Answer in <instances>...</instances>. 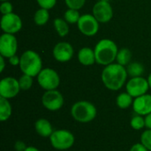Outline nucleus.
I'll return each mask as SVG.
<instances>
[{
  "label": "nucleus",
  "instance_id": "f257e3e1",
  "mask_svg": "<svg viewBox=\"0 0 151 151\" xmlns=\"http://www.w3.org/2000/svg\"><path fill=\"white\" fill-rule=\"evenodd\" d=\"M127 68L118 63L106 65L102 72V81L106 88L111 91L119 90L127 79Z\"/></svg>",
  "mask_w": 151,
  "mask_h": 151
},
{
  "label": "nucleus",
  "instance_id": "f03ea898",
  "mask_svg": "<svg viewBox=\"0 0 151 151\" xmlns=\"http://www.w3.org/2000/svg\"><path fill=\"white\" fill-rule=\"evenodd\" d=\"M94 50L96 63L104 66L112 64L116 60L119 52L117 44L111 39L100 40Z\"/></svg>",
  "mask_w": 151,
  "mask_h": 151
},
{
  "label": "nucleus",
  "instance_id": "7ed1b4c3",
  "mask_svg": "<svg viewBox=\"0 0 151 151\" xmlns=\"http://www.w3.org/2000/svg\"><path fill=\"white\" fill-rule=\"evenodd\" d=\"M71 115L75 121L86 124L96 119L97 110L91 102L85 100L78 101L73 104L71 108Z\"/></svg>",
  "mask_w": 151,
  "mask_h": 151
},
{
  "label": "nucleus",
  "instance_id": "20e7f679",
  "mask_svg": "<svg viewBox=\"0 0 151 151\" xmlns=\"http://www.w3.org/2000/svg\"><path fill=\"white\" fill-rule=\"evenodd\" d=\"M19 66L24 74L35 77L42 70V61L38 53L28 50L21 55Z\"/></svg>",
  "mask_w": 151,
  "mask_h": 151
},
{
  "label": "nucleus",
  "instance_id": "39448f33",
  "mask_svg": "<svg viewBox=\"0 0 151 151\" xmlns=\"http://www.w3.org/2000/svg\"><path fill=\"white\" fill-rule=\"evenodd\" d=\"M51 146L57 150H67L71 149L75 142L74 135L66 129L54 130L50 137Z\"/></svg>",
  "mask_w": 151,
  "mask_h": 151
},
{
  "label": "nucleus",
  "instance_id": "423d86ee",
  "mask_svg": "<svg viewBox=\"0 0 151 151\" xmlns=\"http://www.w3.org/2000/svg\"><path fill=\"white\" fill-rule=\"evenodd\" d=\"M36 77L39 86L45 91L57 89L60 84L59 75L52 68H42Z\"/></svg>",
  "mask_w": 151,
  "mask_h": 151
},
{
  "label": "nucleus",
  "instance_id": "0eeeda50",
  "mask_svg": "<svg viewBox=\"0 0 151 151\" xmlns=\"http://www.w3.org/2000/svg\"><path fill=\"white\" fill-rule=\"evenodd\" d=\"M42 106L50 111H59L65 104L63 95L57 89L47 90L42 96Z\"/></svg>",
  "mask_w": 151,
  "mask_h": 151
},
{
  "label": "nucleus",
  "instance_id": "6e6552de",
  "mask_svg": "<svg viewBox=\"0 0 151 151\" xmlns=\"http://www.w3.org/2000/svg\"><path fill=\"white\" fill-rule=\"evenodd\" d=\"M77 26L80 32L86 36H94L99 30V22L94 15L89 13L81 15Z\"/></svg>",
  "mask_w": 151,
  "mask_h": 151
},
{
  "label": "nucleus",
  "instance_id": "1a4fd4ad",
  "mask_svg": "<svg viewBox=\"0 0 151 151\" xmlns=\"http://www.w3.org/2000/svg\"><path fill=\"white\" fill-rule=\"evenodd\" d=\"M150 88L148 79L142 76L131 78L126 84V89L128 94H130L134 98L143 96L147 94Z\"/></svg>",
  "mask_w": 151,
  "mask_h": 151
},
{
  "label": "nucleus",
  "instance_id": "9d476101",
  "mask_svg": "<svg viewBox=\"0 0 151 151\" xmlns=\"http://www.w3.org/2000/svg\"><path fill=\"white\" fill-rule=\"evenodd\" d=\"M20 90L19 81L13 77H5L0 81V97L8 100L14 98Z\"/></svg>",
  "mask_w": 151,
  "mask_h": 151
},
{
  "label": "nucleus",
  "instance_id": "9b49d317",
  "mask_svg": "<svg viewBox=\"0 0 151 151\" xmlns=\"http://www.w3.org/2000/svg\"><path fill=\"white\" fill-rule=\"evenodd\" d=\"M18 42L14 35L4 33L0 37V54L4 58H9L16 55Z\"/></svg>",
  "mask_w": 151,
  "mask_h": 151
},
{
  "label": "nucleus",
  "instance_id": "f8f14e48",
  "mask_svg": "<svg viewBox=\"0 0 151 151\" xmlns=\"http://www.w3.org/2000/svg\"><path fill=\"white\" fill-rule=\"evenodd\" d=\"M93 15L99 23H107L113 17V10L111 4L106 0H101L95 4Z\"/></svg>",
  "mask_w": 151,
  "mask_h": 151
},
{
  "label": "nucleus",
  "instance_id": "ddd939ff",
  "mask_svg": "<svg viewBox=\"0 0 151 151\" xmlns=\"http://www.w3.org/2000/svg\"><path fill=\"white\" fill-rule=\"evenodd\" d=\"M1 28L4 33L14 35L22 28V20L16 13L3 15L1 18Z\"/></svg>",
  "mask_w": 151,
  "mask_h": 151
},
{
  "label": "nucleus",
  "instance_id": "4468645a",
  "mask_svg": "<svg viewBox=\"0 0 151 151\" xmlns=\"http://www.w3.org/2000/svg\"><path fill=\"white\" fill-rule=\"evenodd\" d=\"M52 53L57 61L61 63L68 62L73 56V48L69 42H60L54 46Z\"/></svg>",
  "mask_w": 151,
  "mask_h": 151
},
{
  "label": "nucleus",
  "instance_id": "2eb2a0df",
  "mask_svg": "<svg viewBox=\"0 0 151 151\" xmlns=\"http://www.w3.org/2000/svg\"><path fill=\"white\" fill-rule=\"evenodd\" d=\"M133 110L135 114L142 115L143 117L151 113V95L145 94L134 99Z\"/></svg>",
  "mask_w": 151,
  "mask_h": 151
},
{
  "label": "nucleus",
  "instance_id": "dca6fc26",
  "mask_svg": "<svg viewBox=\"0 0 151 151\" xmlns=\"http://www.w3.org/2000/svg\"><path fill=\"white\" fill-rule=\"evenodd\" d=\"M35 132L43 138H50L54 132L51 123L46 119H39L35 123Z\"/></svg>",
  "mask_w": 151,
  "mask_h": 151
},
{
  "label": "nucleus",
  "instance_id": "f3484780",
  "mask_svg": "<svg viewBox=\"0 0 151 151\" xmlns=\"http://www.w3.org/2000/svg\"><path fill=\"white\" fill-rule=\"evenodd\" d=\"M78 60L79 62L85 66H89L96 63L95 50L89 47L81 48L78 52Z\"/></svg>",
  "mask_w": 151,
  "mask_h": 151
},
{
  "label": "nucleus",
  "instance_id": "a211bd4d",
  "mask_svg": "<svg viewBox=\"0 0 151 151\" xmlns=\"http://www.w3.org/2000/svg\"><path fill=\"white\" fill-rule=\"evenodd\" d=\"M12 114V108L8 99L0 97V120L4 122L8 120Z\"/></svg>",
  "mask_w": 151,
  "mask_h": 151
},
{
  "label": "nucleus",
  "instance_id": "6ab92c4d",
  "mask_svg": "<svg viewBox=\"0 0 151 151\" xmlns=\"http://www.w3.org/2000/svg\"><path fill=\"white\" fill-rule=\"evenodd\" d=\"M134 97L127 92L120 93L116 98V104L121 110H126L133 105Z\"/></svg>",
  "mask_w": 151,
  "mask_h": 151
},
{
  "label": "nucleus",
  "instance_id": "aec40b11",
  "mask_svg": "<svg viewBox=\"0 0 151 151\" xmlns=\"http://www.w3.org/2000/svg\"><path fill=\"white\" fill-rule=\"evenodd\" d=\"M53 25H54L55 30L57 31L58 35H60L61 37H64L68 35L69 26L65 19H61V18L55 19L53 21Z\"/></svg>",
  "mask_w": 151,
  "mask_h": 151
},
{
  "label": "nucleus",
  "instance_id": "412c9836",
  "mask_svg": "<svg viewBox=\"0 0 151 151\" xmlns=\"http://www.w3.org/2000/svg\"><path fill=\"white\" fill-rule=\"evenodd\" d=\"M50 19V13L49 10L44 8H40L37 10L34 15V21L38 26H43L45 25Z\"/></svg>",
  "mask_w": 151,
  "mask_h": 151
},
{
  "label": "nucleus",
  "instance_id": "4be33fe9",
  "mask_svg": "<svg viewBox=\"0 0 151 151\" xmlns=\"http://www.w3.org/2000/svg\"><path fill=\"white\" fill-rule=\"evenodd\" d=\"M131 58H132V52L130 51V50L127 48H123L119 50L116 60L118 64L126 66L130 64Z\"/></svg>",
  "mask_w": 151,
  "mask_h": 151
},
{
  "label": "nucleus",
  "instance_id": "5701e85b",
  "mask_svg": "<svg viewBox=\"0 0 151 151\" xmlns=\"http://www.w3.org/2000/svg\"><path fill=\"white\" fill-rule=\"evenodd\" d=\"M127 71L128 75L131 78L140 77L144 73V66L139 62H133V63H130L127 65Z\"/></svg>",
  "mask_w": 151,
  "mask_h": 151
},
{
  "label": "nucleus",
  "instance_id": "b1692460",
  "mask_svg": "<svg viewBox=\"0 0 151 151\" xmlns=\"http://www.w3.org/2000/svg\"><path fill=\"white\" fill-rule=\"evenodd\" d=\"M81 18L79 10L75 9H69L65 12L64 14V19L68 24H76L78 23L79 19Z\"/></svg>",
  "mask_w": 151,
  "mask_h": 151
},
{
  "label": "nucleus",
  "instance_id": "393cba45",
  "mask_svg": "<svg viewBox=\"0 0 151 151\" xmlns=\"http://www.w3.org/2000/svg\"><path fill=\"white\" fill-rule=\"evenodd\" d=\"M130 126L134 130H142L145 127V117L135 114L130 120Z\"/></svg>",
  "mask_w": 151,
  "mask_h": 151
},
{
  "label": "nucleus",
  "instance_id": "a878e982",
  "mask_svg": "<svg viewBox=\"0 0 151 151\" xmlns=\"http://www.w3.org/2000/svg\"><path fill=\"white\" fill-rule=\"evenodd\" d=\"M33 78L34 77L23 73V75H21L19 78V80H18L19 87H20V89L24 90V91L30 89L31 87L33 86Z\"/></svg>",
  "mask_w": 151,
  "mask_h": 151
},
{
  "label": "nucleus",
  "instance_id": "bb28decb",
  "mask_svg": "<svg viewBox=\"0 0 151 151\" xmlns=\"http://www.w3.org/2000/svg\"><path fill=\"white\" fill-rule=\"evenodd\" d=\"M141 142L151 151V129H147L142 132L141 135Z\"/></svg>",
  "mask_w": 151,
  "mask_h": 151
},
{
  "label": "nucleus",
  "instance_id": "cd10ccee",
  "mask_svg": "<svg viewBox=\"0 0 151 151\" xmlns=\"http://www.w3.org/2000/svg\"><path fill=\"white\" fill-rule=\"evenodd\" d=\"M65 2L69 9L80 10L84 6L86 0H65Z\"/></svg>",
  "mask_w": 151,
  "mask_h": 151
},
{
  "label": "nucleus",
  "instance_id": "c85d7f7f",
  "mask_svg": "<svg viewBox=\"0 0 151 151\" xmlns=\"http://www.w3.org/2000/svg\"><path fill=\"white\" fill-rule=\"evenodd\" d=\"M36 1L41 8H44L47 10L52 9L57 4V0H36Z\"/></svg>",
  "mask_w": 151,
  "mask_h": 151
},
{
  "label": "nucleus",
  "instance_id": "c756f323",
  "mask_svg": "<svg viewBox=\"0 0 151 151\" xmlns=\"http://www.w3.org/2000/svg\"><path fill=\"white\" fill-rule=\"evenodd\" d=\"M12 4L9 2V1H4L1 3L0 5V12L3 15L5 14H9L12 12Z\"/></svg>",
  "mask_w": 151,
  "mask_h": 151
},
{
  "label": "nucleus",
  "instance_id": "7c9ffc66",
  "mask_svg": "<svg viewBox=\"0 0 151 151\" xmlns=\"http://www.w3.org/2000/svg\"><path fill=\"white\" fill-rule=\"evenodd\" d=\"M27 148V146L22 141H17L14 143V150L16 151H25Z\"/></svg>",
  "mask_w": 151,
  "mask_h": 151
},
{
  "label": "nucleus",
  "instance_id": "2f4dec72",
  "mask_svg": "<svg viewBox=\"0 0 151 151\" xmlns=\"http://www.w3.org/2000/svg\"><path fill=\"white\" fill-rule=\"evenodd\" d=\"M130 151H149V150H148L142 142H139V143L134 144V145L131 147Z\"/></svg>",
  "mask_w": 151,
  "mask_h": 151
},
{
  "label": "nucleus",
  "instance_id": "473e14b6",
  "mask_svg": "<svg viewBox=\"0 0 151 151\" xmlns=\"http://www.w3.org/2000/svg\"><path fill=\"white\" fill-rule=\"evenodd\" d=\"M19 62H20V57H18L17 55H14L9 58V63L12 65H14V66L19 65Z\"/></svg>",
  "mask_w": 151,
  "mask_h": 151
},
{
  "label": "nucleus",
  "instance_id": "72a5a7b5",
  "mask_svg": "<svg viewBox=\"0 0 151 151\" xmlns=\"http://www.w3.org/2000/svg\"><path fill=\"white\" fill-rule=\"evenodd\" d=\"M145 127L147 129H151V113L145 116Z\"/></svg>",
  "mask_w": 151,
  "mask_h": 151
},
{
  "label": "nucleus",
  "instance_id": "f704fd0d",
  "mask_svg": "<svg viewBox=\"0 0 151 151\" xmlns=\"http://www.w3.org/2000/svg\"><path fill=\"white\" fill-rule=\"evenodd\" d=\"M0 62H1V67H0V72L2 73L4 69V66H5V64H4V58L3 56L0 57Z\"/></svg>",
  "mask_w": 151,
  "mask_h": 151
},
{
  "label": "nucleus",
  "instance_id": "c9c22d12",
  "mask_svg": "<svg viewBox=\"0 0 151 151\" xmlns=\"http://www.w3.org/2000/svg\"><path fill=\"white\" fill-rule=\"evenodd\" d=\"M25 151H40L37 148L34 147V146H27V148L26 149Z\"/></svg>",
  "mask_w": 151,
  "mask_h": 151
},
{
  "label": "nucleus",
  "instance_id": "e433bc0d",
  "mask_svg": "<svg viewBox=\"0 0 151 151\" xmlns=\"http://www.w3.org/2000/svg\"><path fill=\"white\" fill-rule=\"evenodd\" d=\"M148 81H149V85H150V88L151 89V73L149 75V78H148Z\"/></svg>",
  "mask_w": 151,
  "mask_h": 151
},
{
  "label": "nucleus",
  "instance_id": "4c0bfd02",
  "mask_svg": "<svg viewBox=\"0 0 151 151\" xmlns=\"http://www.w3.org/2000/svg\"><path fill=\"white\" fill-rule=\"evenodd\" d=\"M1 2H4V1H8V0H0Z\"/></svg>",
  "mask_w": 151,
  "mask_h": 151
}]
</instances>
